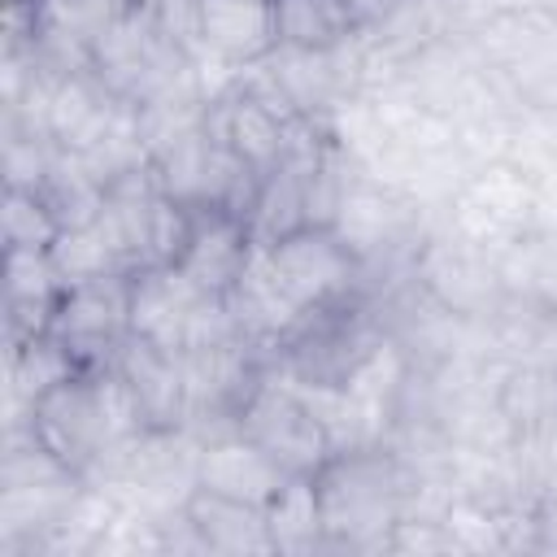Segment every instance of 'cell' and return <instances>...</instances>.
Wrapping results in <instances>:
<instances>
[{
  "label": "cell",
  "mask_w": 557,
  "mask_h": 557,
  "mask_svg": "<svg viewBox=\"0 0 557 557\" xmlns=\"http://www.w3.org/2000/svg\"><path fill=\"white\" fill-rule=\"evenodd\" d=\"M422 470L392 444H348L313 474L326 553H387L392 527L413 509Z\"/></svg>",
  "instance_id": "cell-1"
},
{
  "label": "cell",
  "mask_w": 557,
  "mask_h": 557,
  "mask_svg": "<svg viewBox=\"0 0 557 557\" xmlns=\"http://www.w3.org/2000/svg\"><path fill=\"white\" fill-rule=\"evenodd\" d=\"M9 426H26L30 440H39L57 461H65L87 483H100L109 466L135 444L109 405L100 370H78L74 379L57 383L26 409V418L4 422V431Z\"/></svg>",
  "instance_id": "cell-2"
},
{
  "label": "cell",
  "mask_w": 557,
  "mask_h": 557,
  "mask_svg": "<svg viewBox=\"0 0 557 557\" xmlns=\"http://www.w3.org/2000/svg\"><path fill=\"white\" fill-rule=\"evenodd\" d=\"M387 335L392 331L383 322V309L361 292L339 305L300 313V322L274 344L270 370L305 392H339Z\"/></svg>",
  "instance_id": "cell-3"
},
{
  "label": "cell",
  "mask_w": 557,
  "mask_h": 557,
  "mask_svg": "<svg viewBox=\"0 0 557 557\" xmlns=\"http://www.w3.org/2000/svg\"><path fill=\"white\" fill-rule=\"evenodd\" d=\"M500 257L505 252H492V248L457 235L440 218H431V226L413 244L409 274L422 287V296L431 305H440L444 313H453L461 322H492L496 309L509 300Z\"/></svg>",
  "instance_id": "cell-4"
},
{
  "label": "cell",
  "mask_w": 557,
  "mask_h": 557,
  "mask_svg": "<svg viewBox=\"0 0 557 557\" xmlns=\"http://www.w3.org/2000/svg\"><path fill=\"white\" fill-rule=\"evenodd\" d=\"M435 218L492 252H509L518 239L535 235V183L509 157L479 161Z\"/></svg>",
  "instance_id": "cell-5"
},
{
  "label": "cell",
  "mask_w": 557,
  "mask_h": 557,
  "mask_svg": "<svg viewBox=\"0 0 557 557\" xmlns=\"http://www.w3.org/2000/svg\"><path fill=\"white\" fill-rule=\"evenodd\" d=\"M235 431L261 444L287 474H318L335 453V435L318 409V400L283 374H265L248 400L239 405Z\"/></svg>",
  "instance_id": "cell-6"
},
{
  "label": "cell",
  "mask_w": 557,
  "mask_h": 557,
  "mask_svg": "<svg viewBox=\"0 0 557 557\" xmlns=\"http://www.w3.org/2000/svg\"><path fill=\"white\" fill-rule=\"evenodd\" d=\"M261 265L300 313L366 292V265L335 226H300L274 244H261Z\"/></svg>",
  "instance_id": "cell-7"
},
{
  "label": "cell",
  "mask_w": 557,
  "mask_h": 557,
  "mask_svg": "<svg viewBox=\"0 0 557 557\" xmlns=\"http://www.w3.org/2000/svg\"><path fill=\"white\" fill-rule=\"evenodd\" d=\"M87 370L113 366L131 344V270H113L100 278L65 283L52 326H48Z\"/></svg>",
  "instance_id": "cell-8"
},
{
  "label": "cell",
  "mask_w": 557,
  "mask_h": 557,
  "mask_svg": "<svg viewBox=\"0 0 557 557\" xmlns=\"http://www.w3.org/2000/svg\"><path fill=\"white\" fill-rule=\"evenodd\" d=\"M257 252H261V244L244 213L191 205V226H187L174 270L209 296H231L239 287V278L248 274V265L257 261Z\"/></svg>",
  "instance_id": "cell-9"
},
{
  "label": "cell",
  "mask_w": 557,
  "mask_h": 557,
  "mask_svg": "<svg viewBox=\"0 0 557 557\" xmlns=\"http://www.w3.org/2000/svg\"><path fill=\"white\" fill-rule=\"evenodd\" d=\"M270 0H196V61L244 74L274 57Z\"/></svg>",
  "instance_id": "cell-10"
},
{
  "label": "cell",
  "mask_w": 557,
  "mask_h": 557,
  "mask_svg": "<svg viewBox=\"0 0 557 557\" xmlns=\"http://www.w3.org/2000/svg\"><path fill=\"white\" fill-rule=\"evenodd\" d=\"M287 474L261 444H252L244 431H218L200 440V457H196V487L231 496V500H248V505H270L283 487Z\"/></svg>",
  "instance_id": "cell-11"
},
{
  "label": "cell",
  "mask_w": 557,
  "mask_h": 557,
  "mask_svg": "<svg viewBox=\"0 0 557 557\" xmlns=\"http://www.w3.org/2000/svg\"><path fill=\"white\" fill-rule=\"evenodd\" d=\"M113 366L126 374V383H131V392H135V400H139V409L148 418V431L187 426L191 396H187V361H183V352L131 335V344L117 352Z\"/></svg>",
  "instance_id": "cell-12"
},
{
  "label": "cell",
  "mask_w": 557,
  "mask_h": 557,
  "mask_svg": "<svg viewBox=\"0 0 557 557\" xmlns=\"http://www.w3.org/2000/svg\"><path fill=\"white\" fill-rule=\"evenodd\" d=\"M65 278L44 248H4V344H22L52 326Z\"/></svg>",
  "instance_id": "cell-13"
},
{
  "label": "cell",
  "mask_w": 557,
  "mask_h": 557,
  "mask_svg": "<svg viewBox=\"0 0 557 557\" xmlns=\"http://www.w3.org/2000/svg\"><path fill=\"white\" fill-rule=\"evenodd\" d=\"M183 518L196 531L200 557H244V553H274L265 509L248 500H231L218 492L196 487L183 505Z\"/></svg>",
  "instance_id": "cell-14"
},
{
  "label": "cell",
  "mask_w": 557,
  "mask_h": 557,
  "mask_svg": "<svg viewBox=\"0 0 557 557\" xmlns=\"http://www.w3.org/2000/svg\"><path fill=\"white\" fill-rule=\"evenodd\" d=\"M87 370L52 331L30 335L22 344H4V422L26 418V409L52 392L57 383Z\"/></svg>",
  "instance_id": "cell-15"
},
{
  "label": "cell",
  "mask_w": 557,
  "mask_h": 557,
  "mask_svg": "<svg viewBox=\"0 0 557 557\" xmlns=\"http://www.w3.org/2000/svg\"><path fill=\"white\" fill-rule=\"evenodd\" d=\"M274 44L287 52H331L366 35L352 0H270Z\"/></svg>",
  "instance_id": "cell-16"
},
{
  "label": "cell",
  "mask_w": 557,
  "mask_h": 557,
  "mask_svg": "<svg viewBox=\"0 0 557 557\" xmlns=\"http://www.w3.org/2000/svg\"><path fill=\"white\" fill-rule=\"evenodd\" d=\"M265 527L274 553H326V527H322L313 474L287 479V487L265 505Z\"/></svg>",
  "instance_id": "cell-17"
},
{
  "label": "cell",
  "mask_w": 557,
  "mask_h": 557,
  "mask_svg": "<svg viewBox=\"0 0 557 557\" xmlns=\"http://www.w3.org/2000/svg\"><path fill=\"white\" fill-rule=\"evenodd\" d=\"M61 218L39 187H4L0 196V244L4 248H52L61 239Z\"/></svg>",
  "instance_id": "cell-18"
},
{
  "label": "cell",
  "mask_w": 557,
  "mask_h": 557,
  "mask_svg": "<svg viewBox=\"0 0 557 557\" xmlns=\"http://www.w3.org/2000/svg\"><path fill=\"white\" fill-rule=\"evenodd\" d=\"M135 9H144V4L139 0H44V26L57 35H70L74 44H83L91 52Z\"/></svg>",
  "instance_id": "cell-19"
},
{
  "label": "cell",
  "mask_w": 557,
  "mask_h": 557,
  "mask_svg": "<svg viewBox=\"0 0 557 557\" xmlns=\"http://www.w3.org/2000/svg\"><path fill=\"white\" fill-rule=\"evenodd\" d=\"M48 252H52V261H57V270H61L65 283H83V278H100V274L126 270L122 257H117V248H113V239L104 235L100 218L87 222V226H65L61 239Z\"/></svg>",
  "instance_id": "cell-20"
},
{
  "label": "cell",
  "mask_w": 557,
  "mask_h": 557,
  "mask_svg": "<svg viewBox=\"0 0 557 557\" xmlns=\"http://www.w3.org/2000/svg\"><path fill=\"white\" fill-rule=\"evenodd\" d=\"M540 4H548V9H557V0H540Z\"/></svg>",
  "instance_id": "cell-21"
}]
</instances>
